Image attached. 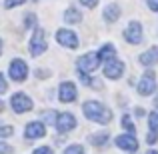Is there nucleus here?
I'll return each mask as SVG.
<instances>
[{"mask_svg": "<svg viewBox=\"0 0 158 154\" xmlns=\"http://www.w3.org/2000/svg\"><path fill=\"white\" fill-rule=\"evenodd\" d=\"M64 154H84V148L80 144H72V146H68L64 150Z\"/></svg>", "mask_w": 158, "mask_h": 154, "instance_id": "4be33fe9", "label": "nucleus"}, {"mask_svg": "<svg viewBox=\"0 0 158 154\" xmlns=\"http://www.w3.org/2000/svg\"><path fill=\"white\" fill-rule=\"evenodd\" d=\"M82 110H84L86 118L96 120V122H100V124H108L110 118H112V110L110 108H106L102 102H96V100H88L84 106H82Z\"/></svg>", "mask_w": 158, "mask_h": 154, "instance_id": "f257e3e1", "label": "nucleus"}, {"mask_svg": "<svg viewBox=\"0 0 158 154\" xmlns=\"http://www.w3.org/2000/svg\"><path fill=\"white\" fill-rule=\"evenodd\" d=\"M10 106L16 114H22V112L32 110V100H30V96H26L24 92H16V94H12V98H10Z\"/></svg>", "mask_w": 158, "mask_h": 154, "instance_id": "20e7f679", "label": "nucleus"}, {"mask_svg": "<svg viewBox=\"0 0 158 154\" xmlns=\"http://www.w3.org/2000/svg\"><path fill=\"white\" fill-rule=\"evenodd\" d=\"M56 40L62 44V46H66V48H76L78 46L76 34H74L72 30H66V28H60V30L56 32Z\"/></svg>", "mask_w": 158, "mask_h": 154, "instance_id": "1a4fd4ad", "label": "nucleus"}, {"mask_svg": "<svg viewBox=\"0 0 158 154\" xmlns=\"http://www.w3.org/2000/svg\"><path fill=\"white\" fill-rule=\"evenodd\" d=\"M58 98H60V102L76 100V86H74V82H62L60 90H58Z\"/></svg>", "mask_w": 158, "mask_h": 154, "instance_id": "9b49d317", "label": "nucleus"}, {"mask_svg": "<svg viewBox=\"0 0 158 154\" xmlns=\"http://www.w3.org/2000/svg\"><path fill=\"white\" fill-rule=\"evenodd\" d=\"M56 128H58V132H62V134L74 130V128H76V118H74V114H70V112H62V114H58Z\"/></svg>", "mask_w": 158, "mask_h": 154, "instance_id": "0eeeda50", "label": "nucleus"}, {"mask_svg": "<svg viewBox=\"0 0 158 154\" xmlns=\"http://www.w3.org/2000/svg\"><path fill=\"white\" fill-rule=\"evenodd\" d=\"M34 22H36V18H34V16H32V14H28V16H26V26L30 28V26H32V24H34Z\"/></svg>", "mask_w": 158, "mask_h": 154, "instance_id": "7c9ffc66", "label": "nucleus"}, {"mask_svg": "<svg viewBox=\"0 0 158 154\" xmlns=\"http://www.w3.org/2000/svg\"><path fill=\"white\" fill-rule=\"evenodd\" d=\"M14 134V128L12 126H2L0 124V138H8V136Z\"/></svg>", "mask_w": 158, "mask_h": 154, "instance_id": "5701e85b", "label": "nucleus"}, {"mask_svg": "<svg viewBox=\"0 0 158 154\" xmlns=\"http://www.w3.org/2000/svg\"><path fill=\"white\" fill-rule=\"evenodd\" d=\"M154 90H156V74L152 70H146L138 82V94L140 96H150Z\"/></svg>", "mask_w": 158, "mask_h": 154, "instance_id": "f03ea898", "label": "nucleus"}, {"mask_svg": "<svg viewBox=\"0 0 158 154\" xmlns=\"http://www.w3.org/2000/svg\"><path fill=\"white\" fill-rule=\"evenodd\" d=\"M82 4H84V6H88V8H92V6H96V2L98 0H80Z\"/></svg>", "mask_w": 158, "mask_h": 154, "instance_id": "c756f323", "label": "nucleus"}, {"mask_svg": "<svg viewBox=\"0 0 158 154\" xmlns=\"http://www.w3.org/2000/svg\"><path fill=\"white\" fill-rule=\"evenodd\" d=\"M46 46H48L46 32H44L42 28H36L34 34H32V38H30V52H32V56H40V54L46 50Z\"/></svg>", "mask_w": 158, "mask_h": 154, "instance_id": "7ed1b4c3", "label": "nucleus"}, {"mask_svg": "<svg viewBox=\"0 0 158 154\" xmlns=\"http://www.w3.org/2000/svg\"><path fill=\"white\" fill-rule=\"evenodd\" d=\"M108 140H110L108 132H98V134H92V136H90V142H92L94 146H104Z\"/></svg>", "mask_w": 158, "mask_h": 154, "instance_id": "a211bd4d", "label": "nucleus"}, {"mask_svg": "<svg viewBox=\"0 0 158 154\" xmlns=\"http://www.w3.org/2000/svg\"><path fill=\"white\" fill-rule=\"evenodd\" d=\"M8 72H10L12 80L22 82V80H26V76H28V66L22 58H14V60L10 62V70H8Z\"/></svg>", "mask_w": 158, "mask_h": 154, "instance_id": "423d86ee", "label": "nucleus"}, {"mask_svg": "<svg viewBox=\"0 0 158 154\" xmlns=\"http://www.w3.org/2000/svg\"><path fill=\"white\" fill-rule=\"evenodd\" d=\"M156 140H158V134H156V132H150V134H148V138H146V142L148 144H154Z\"/></svg>", "mask_w": 158, "mask_h": 154, "instance_id": "cd10ccee", "label": "nucleus"}, {"mask_svg": "<svg viewBox=\"0 0 158 154\" xmlns=\"http://www.w3.org/2000/svg\"><path fill=\"white\" fill-rule=\"evenodd\" d=\"M114 144L118 148H122V150H128V152H134L136 148H138V142H136L134 136L130 134H122V136H116L114 138Z\"/></svg>", "mask_w": 158, "mask_h": 154, "instance_id": "f8f14e48", "label": "nucleus"}, {"mask_svg": "<svg viewBox=\"0 0 158 154\" xmlns=\"http://www.w3.org/2000/svg\"><path fill=\"white\" fill-rule=\"evenodd\" d=\"M4 110V104H2V100H0V112H2Z\"/></svg>", "mask_w": 158, "mask_h": 154, "instance_id": "473e14b6", "label": "nucleus"}, {"mask_svg": "<svg viewBox=\"0 0 158 154\" xmlns=\"http://www.w3.org/2000/svg\"><path fill=\"white\" fill-rule=\"evenodd\" d=\"M146 4H148L150 10H156L158 12V0H146Z\"/></svg>", "mask_w": 158, "mask_h": 154, "instance_id": "c85d7f7f", "label": "nucleus"}, {"mask_svg": "<svg viewBox=\"0 0 158 154\" xmlns=\"http://www.w3.org/2000/svg\"><path fill=\"white\" fill-rule=\"evenodd\" d=\"M64 20H66L68 24H78V22H82V14L78 12V8L70 6L68 10L64 12Z\"/></svg>", "mask_w": 158, "mask_h": 154, "instance_id": "dca6fc26", "label": "nucleus"}, {"mask_svg": "<svg viewBox=\"0 0 158 154\" xmlns=\"http://www.w3.org/2000/svg\"><path fill=\"white\" fill-rule=\"evenodd\" d=\"M148 126H150V132L158 134V112H150L148 114Z\"/></svg>", "mask_w": 158, "mask_h": 154, "instance_id": "aec40b11", "label": "nucleus"}, {"mask_svg": "<svg viewBox=\"0 0 158 154\" xmlns=\"http://www.w3.org/2000/svg\"><path fill=\"white\" fill-rule=\"evenodd\" d=\"M146 154H158V150H148Z\"/></svg>", "mask_w": 158, "mask_h": 154, "instance_id": "2f4dec72", "label": "nucleus"}, {"mask_svg": "<svg viewBox=\"0 0 158 154\" xmlns=\"http://www.w3.org/2000/svg\"><path fill=\"white\" fill-rule=\"evenodd\" d=\"M154 104H156V108H158V94H156V100H154Z\"/></svg>", "mask_w": 158, "mask_h": 154, "instance_id": "72a5a7b5", "label": "nucleus"}, {"mask_svg": "<svg viewBox=\"0 0 158 154\" xmlns=\"http://www.w3.org/2000/svg\"><path fill=\"white\" fill-rule=\"evenodd\" d=\"M24 0H4V6L6 8H12V6H18V4H22Z\"/></svg>", "mask_w": 158, "mask_h": 154, "instance_id": "a878e982", "label": "nucleus"}, {"mask_svg": "<svg viewBox=\"0 0 158 154\" xmlns=\"http://www.w3.org/2000/svg\"><path fill=\"white\" fill-rule=\"evenodd\" d=\"M124 36H126V40L130 44H140L142 42V26H140V22H130L128 24Z\"/></svg>", "mask_w": 158, "mask_h": 154, "instance_id": "9d476101", "label": "nucleus"}, {"mask_svg": "<svg viewBox=\"0 0 158 154\" xmlns=\"http://www.w3.org/2000/svg\"><path fill=\"white\" fill-rule=\"evenodd\" d=\"M42 118L46 120V122L56 124V120H58V112H54V110H46V112H42Z\"/></svg>", "mask_w": 158, "mask_h": 154, "instance_id": "412c9836", "label": "nucleus"}, {"mask_svg": "<svg viewBox=\"0 0 158 154\" xmlns=\"http://www.w3.org/2000/svg\"><path fill=\"white\" fill-rule=\"evenodd\" d=\"M8 90V84H6V78L2 76V72H0V94H4Z\"/></svg>", "mask_w": 158, "mask_h": 154, "instance_id": "393cba45", "label": "nucleus"}, {"mask_svg": "<svg viewBox=\"0 0 158 154\" xmlns=\"http://www.w3.org/2000/svg\"><path fill=\"white\" fill-rule=\"evenodd\" d=\"M0 154H14V148H12L10 144L0 142Z\"/></svg>", "mask_w": 158, "mask_h": 154, "instance_id": "b1692460", "label": "nucleus"}, {"mask_svg": "<svg viewBox=\"0 0 158 154\" xmlns=\"http://www.w3.org/2000/svg\"><path fill=\"white\" fill-rule=\"evenodd\" d=\"M32 154H52V150H50L48 146H40V148H36Z\"/></svg>", "mask_w": 158, "mask_h": 154, "instance_id": "bb28decb", "label": "nucleus"}, {"mask_svg": "<svg viewBox=\"0 0 158 154\" xmlns=\"http://www.w3.org/2000/svg\"><path fill=\"white\" fill-rule=\"evenodd\" d=\"M46 134V128H44L42 122H30L26 124V138H42Z\"/></svg>", "mask_w": 158, "mask_h": 154, "instance_id": "ddd939ff", "label": "nucleus"}, {"mask_svg": "<svg viewBox=\"0 0 158 154\" xmlns=\"http://www.w3.org/2000/svg\"><path fill=\"white\" fill-rule=\"evenodd\" d=\"M120 18V6L118 4H108L104 8V20L106 22H116Z\"/></svg>", "mask_w": 158, "mask_h": 154, "instance_id": "2eb2a0df", "label": "nucleus"}, {"mask_svg": "<svg viewBox=\"0 0 158 154\" xmlns=\"http://www.w3.org/2000/svg\"><path fill=\"white\" fill-rule=\"evenodd\" d=\"M98 54L94 52H88V54H82L80 58H78V70H80L82 74H88V72H94V70L98 68Z\"/></svg>", "mask_w": 158, "mask_h": 154, "instance_id": "39448f33", "label": "nucleus"}, {"mask_svg": "<svg viewBox=\"0 0 158 154\" xmlns=\"http://www.w3.org/2000/svg\"><path fill=\"white\" fill-rule=\"evenodd\" d=\"M0 48H2V42H0Z\"/></svg>", "mask_w": 158, "mask_h": 154, "instance_id": "f704fd0d", "label": "nucleus"}, {"mask_svg": "<svg viewBox=\"0 0 158 154\" xmlns=\"http://www.w3.org/2000/svg\"><path fill=\"white\" fill-rule=\"evenodd\" d=\"M122 126H124V130H126L130 136L136 134V128H134V124H132V120H130V116H128V114L122 116Z\"/></svg>", "mask_w": 158, "mask_h": 154, "instance_id": "6ab92c4d", "label": "nucleus"}, {"mask_svg": "<svg viewBox=\"0 0 158 154\" xmlns=\"http://www.w3.org/2000/svg\"><path fill=\"white\" fill-rule=\"evenodd\" d=\"M114 58V46L112 44H106V46H102L100 50H98V60H112Z\"/></svg>", "mask_w": 158, "mask_h": 154, "instance_id": "f3484780", "label": "nucleus"}, {"mask_svg": "<svg viewBox=\"0 0 158 154\" xmlns=\"http://www.w3.org/2000/svg\"><path fill=\"white\" fill-rule=\"evenodd\" d=\"M156 62H158V46H152V48H148L146 52L140 54V64L152 66V64H156Z\"/></svg>", "mask_w": 158, "mask_h": 154, "instance_id": "4468645a", "label": "nucleus"}, {"mask_svg": "<svg viewBox=\"0 0 158 154\" xmlns=\"http://www.w3.org/2000/svg\"><path fill=\"white\" fill-rule=\"evenodd\" d=\"M124 72V64L118 60V58H112L104 64V76L106 78H112V80H118Z\"/></svg>", "mask_w": 158, "mask_h": 154, "instance_id": "6e6552de", "label": "nucleus"}]
</instances>
